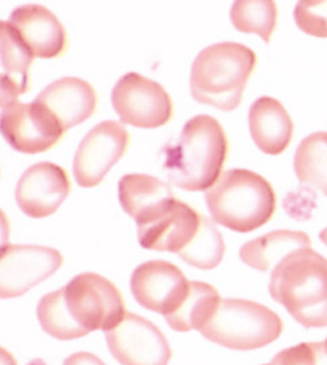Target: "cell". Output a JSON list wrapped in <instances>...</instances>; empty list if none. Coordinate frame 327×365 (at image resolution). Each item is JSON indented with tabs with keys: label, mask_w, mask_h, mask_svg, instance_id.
<instances>
[{
	"label": "cell",
	"mask_w": 327,
	"mask_h": 365,
	"mask_svg": "<svg viewBox=\"0 0 327 365\" xmlns=\"http://www.w3.org/2000/svg\"><path fill=\"white\" fill-rule=\"evenodd\" d=\"M170 182L188 192H203L218 182L229 155L223 125L210 115L189 119L182 133L163 148Z\"/></svg>",
	"instance_id": "cell-2"
},
{
	"label": "cell",
	"mask_w": 327,
	"mask_h": 365,
	"mask_svg": "<svg viewBox=\"0 0 327 365\" xmlns=\"http://www.w3.org/2000/svg\"><path fill=\"white\" fill-rule=\"evenodd\" d=\"M129 142L131 135L121 123L106 120L94 127L79 143L73 160V175L79 187L92 188L101 184L127 153Z\"/></svg>",
	"instance_id": "cell-9"
},
{
	"label": "cell",
	"mask_w": 327,
	"mask_h": 365,
	"mask_svg": "<svg viewBox=\"0 0 327 365\" xmlns=\"http://www.w3.org/2000/svg\"><path fill=\"white\" fill-rule=\"evenodd\" d=\"M0 129L8 145L19 153H46L63 138L66 130L54 116L36 101H13L1 106Z\"/></svg>",
	"instance_id": "cell-8"
},
{
	"label": "cell",
	"mask_w": 327,
	"mask_h": 365,
	"mask_svg": "<svg viewBox=\"0 0 327 365\" xmlns=\"http://www.w3.org/2000/svg\"><path fill=\"white\" fill-rule=\"evenodd\" d=\"M201 220L200 212L174 198L150 219L137 224L139 243L145 250L179 256L193 242L200 230Z\"/></svg>",
	"instance_id": "cell-12"
},
{
	"label": "cell",
	"mask_w": 327,
	"mask_h": 365,
	"mask_svg": "<svg viewBox=\"0 0 327 365\" xmlns=\"http://www.w3.org/2000/svg\"><path fill=\"white\" fill-rule=\"evenodd\" d=\"M249 132L256 146L266 155H280L291 145L294 123L283 104L273 98H260L251 106Z\"/></svg>",
	"instance_id": "cell-17"
},
{
	"label": "cell",
	"mask_w": 327,
	"mask_h": 365,
	"mask_svg": "<svg viewBox=\"0 0 327 365\" xmlns=\"http://www.w3.org/2000/svg\"><path fill=\"white\" fill-rule=\"evenodd\" d=\"M127 312L126 300L111 281L86 272L40 299L37 319L48 335L68 341L116 329Z\"/></svg>",
	"instance_id": "cell-1"
},
{
	"label": "cell",
	"mask_w": 327,
	"mask_h": 365,
	"mask_svg": "<svg viewBox=\"0 0 327 365\" xmlns=\"http://www.w3.org/2000/svg\"><path fill=\"white\" fill-rule=\"evenodd\" d=\"M220 302V294L212 285L202 281H189V289L182 304L165 317V321L176 332L200 331L213 316Z\"/></svg>",
	"instance_id": "cell-21"
},
{
	"label": "cell",
	"mask_w": 327,
	"mask_h": 365,
	"mask_svg": "<svg viewBox=\"0 0 327 365\" xmlns=\"http://www.w3.org/2000/svg\"><path fill=\"white\" fill-rule=\"evenodd\" d=\"M72 190L66 170L51 163L32 165L19 178L16 201L19 210L32 219L56 212Z\"/></svg>",
	"instance_id": "cell-14"
},
{
	"label": "cell",
	"mask_w": 327,
	"mask_h": 365,
	"mask_svg": "<svg viewBox=\"0 0 327 365\" xmlns=\"http://www.w3.org/2000/svg\"><path fill=\"white\" fill-rule=\"evenodd\" d=\"M34 56L53 59L64 55L68 35L54 13L39 4L19 6L6 21Z\"/></svg>",
	"instance_id": "cell-15"
},
{
	"label": "cell",
	"mask_w": 327,
	"mask_h": 365,
	"mask_svg": "<svg viewBox=\"0 0 327 365\" xmlns=\"http://www.w3.org/2000/svg\"><path fill=\"white\" fill-rule=\"evenodd\" d=\"M119 202L124 212L140 224L165 207L174 193L169 184L146 174H129L118 184Z\"/></svg>",
	"instance_id": "cell-19"
},
{
	"label": "cell",
	"mask_w": 327,
	"mask_h": 365,
	"mask_svg": "<svg viewBox=\"0 0 327 365\" xmlns=\"http://www.w3.org/2000/svg\"><path fill=\"white\" fill-rule=\"evenodd\" d=\"M257 66V56L248 46L218 43L201 50L191 71V95L200 104L224 111L236 109Z\"/></svg>",
	"instance_id": "cell-4"
},
{
	"label": "cell",
	"mask_w": 327,
	"mask_h": 365,
	"mask_svg": "<svg viewBox=\"0 0 327 365\" xmlns=\"http://www.w3.org/2000/svg\"><path fill=\"white\" fill-rule=\"evenodd\" d=\"M215 224L236 232H251L273 219L276 195L271 184L255 171L231 169L223 173L206 195Z\"/></svg>",
	"instance_id": "cell-5"
},
{
	"label": "cell",
	"mask_w": 327,
	"mask_h": 365,
	"mask_svg": "<svg viewBox=\"0 0 327 365\" xmlns=\"http://www.w3.org/2000/svg\"><path fill=\"white\" fill-rule=\"evenodd\" d=\"M59 250L40 245H3L0 255V297H22L63 266Z\"/></svg>",
	"instance_id": "cell-10"
},
{
	"label": "cell",
	"mask_w": 327,
	"mask_h": 365,
	"mask_svg": "<svg viewBox=\"0 0 327 365\" xmlns=\"http://www.w3.org/2000/svg\"><path fill=\"white\" fill-rule=\"evenodd\" d=\"M270 365H327V340L288 347L276 354Z\"/></svg>",
	"instance_id": "cell-25"
},
{
	"label": "cell",
	"mask_w": 327,
	"mask_h": 365,
	"mask_svg": "<svg viewBox=\"0 0 327 365\" xmlns=\"http://www.w3.org/2000/svg\"><path fill=\"white\" fill-rule=\"evenodd\" d=\"M271 298L306 329L327 326V259L312 248L298 250L273 268Z\"/></svg>",
	"instance_id": "cell-3"
},
{
	"label": "cell",
	"mask_w": 327,
	"mask_h": 365,
	"mask_svg": "<svg viewBox=\"0 0 327 365\" xmlns=\"http://www.w3.org/2000/svg\"><path fill=\"white\" fill-rule=\"evenodd\" d=\"M224 239L213 222L202 215L200 230L187 250L179 255L183 261L200 269L218 267L225 255Z\"/></svg>",
	"instance_id": "cell-24"
},
{
	"label": "cell",
	"mask_w": 327,
	"mask_h": 365,
	"mask_svg": "<svg viewBox=\"0 0 327 365\" xmlns=\"http://www.w3.org/2000/svg\"><path fill=\"white\" fill-rule=\"evenodd\" d=\"M189 281L168 261H149L131 276V292L139 304L164 317L176 311L187 295Z\"/></svg>",
	"instance_id": "cell-13"
},
{
	"label": "cell",
	"mask_w": 327,
	"mask_h": 365,
	"mask_svg": "<svg viewBox=\"0 0 327 365\" xmlns=\"http://www.w3.org/2000/svg\"><path fill=\"white\" fill-rule=\"evenodd\" d=\"M294 19L304 34L327 38V0L299 1L294 9Z\"/></svg>",
	"instance_id": "cell-26"
},
{
	"label": "cell",
	"mask_w": 327,
	"mask_h": 365,
	"mask_svg": "<svg viewBox=\"0 0 327 365\" xmlns=\"http://www.w3.org/2000/svg\"><path fill=\"white\" fill-rule=\"evenodd\" d=\"M63 365H106L91 353H76L68 356Z\"/></svg>",
	"instance_id": "cell-27"
},
{
	"label": "cell",
	"mask_w": 327,
	"mask_h": 365,
	"mask_svg": "<svg viewBox=\"0 0 327 365\" xmlns=\"http://www.w3.org/2000/svg\"><path fill=\"white\" fill-rule=\"evenodd\" d=\"M294 171L299 182L327 195V132L309 134L299 143L294 155Z\"/></svg>",
	"instance_id": "cell-22"
},
{
	"label": "cell",
	"mask_w": 327,
	"mask_h": 365,
	"mask_svg": "<svg viewBox=\"0 0 327 365\" xmlns=\"http://www.w3.org/2000/svg\"><path fill=\"white\" fill-rule=\"evenodd\" d=\"M231 21L239 32L256 34L270 43L278 26V8L273 0H241L231 6Z\"/></svg>",
	"instance_id": "cell-23"
},
{
	"label": "cell",
	"mask_w": 327,
	"mask_h": 365,
	"mask_svg": "<svg viewBox=\"0 0 327 365\" xmlns=\"http://www.w3.org/2000/svg\"><path fill=\"white\" fill-rule=\"evenodd\" d=\"M34 55L24 46L16 31L6 21L0 29V61H1V95L0 106L17 101L30 88V68Z\"/></svg>",
	"instance_id": "cell-18"
},
{
	"label": "cell",
	"mask_w": 327,
	"mask_h": 365,
	"mask_svg": "<svg viewBox=\"0 0 327 365\" xmlns=\"http://www.w3.org/2000/svg\"><path fill=\"white\" fill-rule=\"evenodd\" d=\"M105 339L110 353L121 365H168L173 355L163 332L131 312L116 329L105 332Z\"/></svg>",
	"instance_id": "cell-11"
},
{
	"label": "cell",
	"mask_w": 327,
	"mask_h": 365,
	"mask_svg": "<svg viewBox=\"0 0 327 365\" xmlns=\"http://www.w3.org/2000/svg\"><path fill=\"white\" fill-rule=\"evenodd\" d=\"M35 101L43 105L67 132L95 114L99 98L95 88L85 79L64 77L50 83Z\"/></svg>",
	"instance_id": "cell-16"
},
{
	"label": "cell",
	"mask_w": 327,
	"mask_h": 365,
	"mask_svg": "<svg viewBox=\"0 0 327 365\" xmlns=\"http://www.w3.org/2000/svg\"><path fill=\"white\" fill-rule=\"evenodd\" d=\"M283 329L281 318L265 305L244 299H221L200 334L220 346L248 351L278 340Z\"/></svg>",
	"instance_id": "cell-6"
},
{
	"label": "cell",
	"mask_w": 327,
	"mask_h": 365,
	"mask_svg": "<svg viewBox=\"0 0 327 365\" xmlns=\"http://www.w3.org/2000/svg\"><path fill=\"white\" fill-rule=\"evenodd\" d=\"M111 104L123 124L163 127L173 118V101L163 86L139 73L123 76L111 91Z\"/></svg>",
	"instance_id": "cell-7"
},
{
	"label": "cell",
	"mask_w": 327,
	"mask_h": 365,
	"mask_svg": "<svg viewBox=\"0 0 327 365\" xmlns=\"http://www.w3.org/2000/svg\"><path fill=\"white\" fill-rule=\"evenodd\" d=\"M320 239H321L322 243L326 244L327 245V227L320 232Z\"/></svg>",
	"instance_id": "cell-28"
},
{
	"label": "cell",
	"mask_w": 327,
	"mask_h": 365,
	"mask_svg": "<svg viewBox=\"0 0 327 365\" xmlns=\"http://www.w3.org/2000/svg\"><path fill=\"white\" fill-rule=\"evenodd\" d=\"M304 248H311V239L306 232L276 230L244 244L239 257L249 267L268 271L276 267L285 257Z\"/></svg>",
	"instance_id": "cell-20"
}]
</instances>
